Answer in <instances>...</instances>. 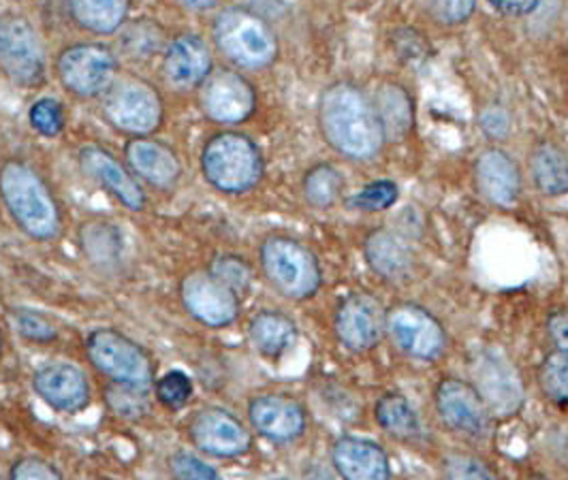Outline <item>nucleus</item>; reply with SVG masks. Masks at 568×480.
Segmentation results:
<instances>
[{"label":"nucleus","mask_w":568,"mask_h":480,"mask_svg":"<svg viewBox=\"0 0 568 480\" xmlns=\"http://www.w3.org/2000/svg\"><path fill=\"white\" fill-rule=\"evenodd\" d=\"M318 126L338 154L348 161H372L387 142L374 103L348 82L329 85L318 101Z\"/></svg>","instance_id":"nucleus-1"},{"label":"nucleus","mask_w":568,"mask_h":480,"mask_svg":"<svg viewBox=\"0 0 568 480\" xmlns=\"http://www.w3.org/2000/svg\"><path fill=\"white\" fill-rule=\"evenodd\" d=\"M0 197L13 218L29 237L48 242L60 231V207L39 171L22 161H9L0 170Z\"/></svg>","instance_id":"nucleus-2"},{"label":"nucleus","mask_w":568,"mask_h":480,"mask_svg":"<svg viewBox=\"0 0 568 480\" xmlns=\"http://www.w3.org/2000/svg\"><path fill=\"white\" fill-rule=\"evenodd\" d=\"M214 43L240 69L258 71L278 57V39L272 27L244 7H229L214 20Z\"/></svg>","instance_id":"nucleus-3"},{"label":"nucleus","mask_w":568,"mask_h":480,"mask_svg":"<svg viewBox=\"0 0 568 480\" xmlns=\"http://www.w3.org/2000/svg\"><path fill=\"white\" fill-rule=\"evenodd\" d=\"M201 171L216 191L242 195L261 182L263 156L251 137L242 133H219L203 147Z\"/></svg>","instance_id":"nucleus-4"},{"label":"nucleus","mask_w":568,"mask_h":480,"mask_svg":"<svg viewBox=\"0 0 568 480\" xmlns=\"http://www.w3.org/2000/svg\"><path fill=\"white\" fill-rule=\"evenodd\" d=\"M267 283L291 302L311 299L323 283L321 265L313 251L286 235H272L258 251Z\"/></svg>","instance_id":"nucleus-5"},{"label":"nucleus","mask_w":568,"mask_h":480,"mask_svg":"<svg viewBox=\"0 0 568 480\" xmlns=\"http://www.w3.org/2000/svg\"><path fill=\"white\" fill-rule=\"evenodd\" d=\"M85 355L97 371L114 385L150 391L154 385V364L138 341L115 329H97L85 338Z\"/></svg>","instance_id":"nucleus-6"},{"label":"nucleus","mask_w":568,"mask_h":480,"mask_svg":"<svg viewBox=\"0 0 568 480\" xmlns=\"http://www.w3.org/2000/svg\"><path fill=\"white\" fill-rule=\"evenodd\" d=\"M103 113L108 122L129 135L143 137L154 133L163 122V99L159 90L142 78L124 75L103 94Z\"/></svg>","instance_id":"nucleus-7"},{"label":"nucleus","mask_w":568,"mask_h":480,"mask_svg":"<svg viewBox=\"0 0 568 480\" xmlns=\"http://www.w3.org/2000/svg\"><path fill=\"white\" fill-rule=\"evenodd\" d=\"M60 84L82 99L103 96L118 78V60L108 45L78 43L67 48L57 62Z\"/></svg>","instance_id":"nucleus-8"},{"label":"nucleus","mask_w":568,"mask_h":480,"mask_svg":"<svg viewBox=\"0 0 568 480\" xmlns=\"http://www.w3.org/2000/svg\"><path fill=\"white\" fill-rule=\"evenodd\" d=\"M0 71L20 88L37 85L45 75V52L37 30L20 16L0 18Z\"/></svg>","instance_id":"nucleus-9"},{"label":"nucleus","mask_w":568,"mask_h":480,"mask_svg":"<svg viewBox=\"0 0 568 480\" xmlns=\"http://www.w3.org/2000/svg\"><path fill=\"white\" fill-rule=\"evenodd\" d=\"M387 334L402 353L419 361H436L447 350V331L440 320L417 304H398L385 314Z\"/></svg>","instance_id":"nucleus-10"},{"label":"nucleus","mask_w":568,"mask_h":480,"mask_svg":"<svg viewBox=\"0 0 568 480\" xmlns=\"http://www.w3.org/2000/svg\"><path fill=\"white\" fill-rule=\"evenodd\" d=\"M180 299L184 310L212 329L229 327L240 316L237 293L212 272L189 274L180 284Z\"/></svg>","instance_id":"nucleus-11"},{"label":"nucleus","mask_w":568,"mask_h":480,"mask_svg":"<svg viewBox=\"0 0 568 480\" xmlns=\"http://www.w3.org/2000/svg\"><path fill=\"white\" fill-rule=\"evenodd\" d=\"M191 442L197 451L219 459H233L251 451V429L225 408H203L189 423Z\"/></svg>","instance_id":"nucleus-12"},{"label":"nucleus","mask_w":568,"mask_h":480,"mask_svg":"<svg viewBox=\"0 0 568 480\" xmlns=\"http://www.w3.org/2000/svg\"><path fill=\"white\" fill-rule=\"evenodd\" d=\"M203 113L219 124L246 122L256 110L255 88L235 71H212L201 84Z\"/></svg>","instance_id":"nucleus-13"},{"label":"nucleus","mask_w":568,"mask_h":480,"mask_svg":"<svg viewBox=\"0 0 568 480\" xmlns=\"http://www.w3.org/2000/svg\"><path fill=\"white\" fill-rule=\"evenodd\" d=\"M385 314L381 302L368 293L346 297L336 312V336L351 353H368L385 336Z\"/></svg>","instance_id":"nucleus-14"},{"label":"nucleus","mask_w":568,"mask_h":480,"mask_svg":"<svg viewBox=\"0 0 568 480\" xmlns=\"http://www.w3.org/2000/svg\"><path fill=\"white\" fill-rule=\"evenodd\" d=\"M436 410L440 421L449 429L468 433V436H481L489 427V408L484 397L466 380L459 378H445L436 387Z\"/></svg>","instance_id":"nucleus-15"},{"label":"nucleus","mask_w":568,"mask_h":480,"mask_svg":"<svg viewBox=\"0 0 568 480\" xmlns=\"http://www.w3.org/2000/svg\"><path fill=\"white\" fill-rule=\"evenodd\" d=\"M477 391L489 408L491 415L511 417L519 412L524 404V385L519 371L513 368L509 359L498 353H484L475 361Z\"/></svg>","instance_id":"nucleus-16"},{"label":"nucleus","mask_w":568,"mask_h":480,"mask_svg":"<svg viewBox=\"0 0 568 480\" xmlns=\"http://www.w3.org/2000/svg\"><path fill=\"white\" fill-rule=\"evenodd\" d=\"M34 394L62 415L82 412L90 404V382L84 371L69 361H52L34 371Z\"/></svg>","instance_id":"nucleus-17"},{"label":"nucleus","mask_w":568,"mask_h":480,"mask_svg":"<svg viewBox=\"0 0 568 480\" xmlns=\"http://www.w3.org/2000/svg\"><path fill=\"white\" fill-rule=\"evenodd\" d=\"M248 421L256 433L270 442L286 445L306 431V410L293 397L265 394L248 404Z\"/></svg>","instance_id":"nucleus-18"},{"label":"nucleus","mask_w":568,"mask_h":480,"mask_svg":"<svg viewBox=\"0 0 568 480\" xmlns=\"http://www.w3.org/2000/svg\"><path fill=\"white\" fill-rule=\"evenodd\" d=\"M80 165L85 175L114 195L126 210L142 212L145 207V195L135 180V173L126 170L110 150L101 145H84L80 150Z\"/></svg>","instance_id":"nucleus-19"},{"label":"nucleus","mask_w":568,"mask_h":480,"mask_svg":"<svg viewBox=\"0 0 568 480\" xmlns=\"http://www.w3.org/2000/svg\"><path fill=\"white\" fill-rule=\"evenodd\" d=\"M212 73V52L197 34L175 37L163 58V78L173 90H193Z\"/></svg>","instance_id":"nucleus-20"},{"label":"nucleus","mask_w":568,"mask_h":480,"mask_svg":"<svg viewBox=\"0 0 568 480\" xmlns=\"http://www.w3.org/2000/svg\"><path fill=\"white\" fill-rule=\"evenodd\" d=\"M479 193L491 205L511 207L521 195V173L511 156L498 147L485 150L475 165Z\"/></svg>","instance_id":"nucleus-21"},{"label":"nucleus","mask_w":568,"mask_h":480,"mask_svg":"<svg viewBox=\"0 0 568 480\" xmlns=\"http://www.w3.org/2000/svg\"><path fill=\"white\" fill-rule=\"evenodd\" d=\"M332 463L342 479L383 480L392 477V466L385 449L376 442L346 436L334 445Z\"/></svg>","instance_id":"nucleus-22"},{"label":"nucleus","mask_w":568,"mask_h":480,"mask_svg":"<svg viewBox=\"0 0 568 480\" xmlns=\"http://www.w3.org/2000/svg\"><path fill=\"white\" fill-rule=\"evenodd\" d=\"M126 161L131 171L156 188H171L180 175L182 163L170 145L150 140V137H135L126 143Z\"/></svg>","instance_id":"nucleus-23"},{"label":"nucleus","mask_w":568,"mask_h":480,"mask_svg":"<svg viewBox=\"0 0 568 480\" xmlns=\"http://www.w3.org/2000/svg\"><path fill=\"white\" fill-rule=\"evenodd\" d=\"M369 267L385 280L398 283L413 272V256L392 231H374L364 244Z\"/></svg>","instance_id":"nucleus-24"},{"label":"nucleus","mask_w":568,"mask_h":480,"mask_svg":"<svg viewBox=\"0 0 568 480\" xmlns=\"http://www.w3.org/2000/svg\"><path fill=\"white\" fill-rule=\"evenodd\" d=\"M248 338L265 359H281L295 344L297 327L283 312L263 310L248 325Z\"/></svg>","instance_id":"nucleus-25"},{"label":"nucleus","mask_w":568,"mask_h":480,"mask_svg":"<svg viewBox=\"0 0 568 480\" xmlns=\"http://www.w3.org/2000/svg\"><path fill=\"white\" fill-rule=\"evenodd\" d=\"M374 108L381 118L385 137L392 142L404 140L415 124V105L410 94L399 84H385L376 90Z\"/></svg>","instance_id":"nucleus-26"},{"label":"nucleus","mask_w":568,"mask_h":480,"mask_svg":"<svg viewBox=\"0 0 568 480\" xmlns=\"http://www.w3.org/2000/svg\"><path fill=\"white\" fill-rule=\"evenodd\" d=\"M532 180L545 197L568 195V156L556 143L542 142L530 159Z\"/></svg>","instance_id":"nucleus-27"},{"label":"nucleus","mask_w":568,"mask_h":480,"mask_svg":"<svg viewBox=\"0 0 568 480\" xmlns=\"http://www.w3.org/2000/svg\"><path fill=\"white\" fill-rule=\"evenodd\" d=\"M73 20L94 34H112L129 16V0H69Z\"/></svg>","instance_id":"nucleus-28"},{"label":"nucleus","mask_w":568,"mask_h":480,"mask_svg":"<svg viewBox=\"0 0 568 480\" xmlns=\"http://www.w3.org/2000/svg\"><path fill=\"white\" fill-rule=\"evenodd\" d=\"M376 421L398 440H417L422 433V421L415 406L402 394H387L376 401Z\"/></svg>","instance_id":"nucleus-29"},{"label":"nucleus","mask_w":568,"mask_h":480,"mask_svg":"<svg viewBox=\"0 0 568 480\" xmlns=\"http://www.w3.org/2000/svg\"><path fill=\"white\" fill-rule=\"evenodd\" d=\"M342 186L344 180L332 165H316L304 177V197L313 207L327 210L341 197Z\"/></svg>","instance_id":"nucleus-30"},{"label":"nucleus","mask_w":568,"mask_h":480,"mask_svg":"<svg viewBox=\"0 0 568 480\" xmlns=\"http://www.w3.org/2000/svg\"><path fill=\"white\" fill-rule=\"evenodd\" d=\"M539 385L547 399L568 404V348H556L542 359Z\"/></svg>","instance_id":"nucleus-31"},{"label":"nucleus","mask_w":568,"mask_h":480,"mask_svg":"<svg viewBox=\"0 0 568 480\" xmlns=\"http://www.w3.org/2000/svg\"><path fill=\"white\" fill-rule=\"evenodd\" d=\"M193 391V380L182 369H171L165 376L154 380V396L168 410H182L191 401Z\"/></svg>","instance_id":"nucleus-32"},{"label":"nucleus","mask_w":568,"mask_h":480,"mask_svg":"<svg viewBox=\"0 0 568 480\" xmlns=\"http://www.w3.org/2000/svg\"><path fill=\"white\" fill-rule=\"evenodd\" d=\"M398 186L392 180H376L368 184L364 191L353 195L348 205L362 212H381L389 210L398 201Z\"/></svg>","instance_id":"nucleus-33"},{"label":"nucleus","mask_w":568,"mask_h":480,"mask_svg":"<svg viewBox=\"0 0 568 480\" xmlns=\"http://www.w3.org/2000/svg\"><path fill=\"white\" fill-rule=\"evenodd\" d=\"M30 126L43 137H58L64 131V110L54 99H41L30 108Z\"/></svg>","instance_id":"nucleus-34"},{"label":"nucleus","mask_w":568,"mask_h":480,"mask_svg":"<svg viewBox=\"0 0 568 480\" xmlns=\"http://www.w3.org/2000/svg\"><path fill=\"white\" fill-rule=\"evenodd\" d=\"M210 272H212L219 280H223L227 286H231L235 293H237V290H246V288L251 286V280H253V269H251V265H248L242 256L237 255L219 256V258L212 263Z\"/></svg>","instance_id":"nucleus-35"},{"label":"nucleus","mask_w":568,"mask_h":480,"mask_svg":"<svg viewBox=\"0 0 568 480\" xmlns=\"http://www.w3.org/2000/svg\"><path fill=\"white\" fill-rule=\"evenodd\" d=\"M171 474L175 479L212 480L219 479V470L203 461L195 452L178 451L171 455Z\"/></svg>","instance_id":"nucleus-36"},{"label":"nucleus","mask_w":568,"mask_h":480,"mask_svg":"<svg viewBox=\"0 0 568 480\" xmlns=\"http://www.w3.org/2000/svg\"><path fill=\"white\" fill-rule=\"evenodd\" d=\"M427 7L438 22L455 27L473 16L477 0H427Z\"/></svg>","instance_id":"nucleus-37"},{"label":"nucleus","mask_w":568,"mask_h":480,"mask_svg":"<svg viewBox=\"0 0 568 480\" xmlns=\"http://www.w3.org/2000/svg\"><path fill=\"white\" fill-rule=\"evenodd\" d=\"M16 320H18L20 334L24 338L30 339V341L45 344V341H52V339L57 338L54 325L45 316H41L37 312L20 310L16 314Z\"/></svg>","instance_id":"nucleus-38"},{"label":"nucleus","mask_w":568,"mask_h":480,"mask_svg":"<svg viewBox=\"0 0 568 480\" xmlns=\"http://www.w3.org/2000/svg\"><path fill=\"white\" fill-rule=\"evenodd\" d=\"M143 389H133V387H122L114 385V389L110 391V404L115 412L124 415V417H138L148 408V399H145Z\"/></svg>","instance_id":"nucleus-39"},{"label":"nucleus","mask_w":568,"mask_h":480,"mask_svg":"<svg viewBox=\"0 0 568 480\" xmlns=\"http://www.w3.org/2000/svg\"><path fill=\"white\" fill-rule=\"evenodd\" d=\"M9 477L20 480L62 479V472L41 457H22L20 461L13 463Z\"/></svg>","instance_id":"nucleus-40"},{"label":"nucleus","mask_w":568,"mask_h":480,"mask_svg":"<svg viewBox=\"0 0 568 480\" xmlns=\"http://www.w3.org/2000/svg\"><path fill=\"white\" fill-rule=\"evenodd\" d=\"M479 124L489 140H507V135L511 133V115L503 108H487L481 113Z\"/></svg>","instance_id":"nucleus-41"},{"label":"nucleus","mask_w":568,"mask_h":480,"mask_svg":"<svg viewBox=\"0 0 568 480\" xmlns=\"http://www.w3.org/2000/svg\"><path fill=\"white\" fill-rule=\"evenodd\" d=\"M447 472L455 479H494V472L477 459L452 457L447 459Z\"/></svg>","instance_id":"nucleus-42"},{"label":"nucleus","mask_w":568,"mask_h":480,"mask_svg":"<svg viewBox=\"0 0 568 480\" xmlns=\"http://www.w3.org/2000/svg\"><path fill=\"white\" fill-rule=\"evenodd\" d=\"M547 334L556 348H568V310L554 312L547 320Z\"/></svg>","instance_id":"nucleus-43"},{"label":"nucleus","mask_w":568,"mask_h":480,"mask_svg":"<svg viewBox=\"0 0 568 480\" xmlns=\"http://www.w3.org/2000/svg\"><path fill=\"white\" fill-rule=\"evenodd\" d=\"M539 2L540 0H489V4L496 11H500L505 16H513V18L532 13L539 7Z\"/></svg>","instance_id":"nucleus-44"},{"label":"nucleus","mask_w":568,"mask_h":480,"mask_svg":"<svg viewBox=\"0 0 568 480\" xmlns=\"http://www.w3.org/2000/svg\"><path fill=\"white\" fill-rule=\"evenodd\" d=\"M182 7L193 9V11H207L219 4V0H178Z\"/></svg>","instance_id":"nucleus-45"},{"label":"nucleus","mask_w":568,"mask_h":480,"mask_svg":"<svg viewBox=\"0 0 568 480\" xmlns=\"http://www.w3.org/2000/svg\"><path fill=\"white\" fill-rule=\"evenodd\" d=\"M0 346H2V334H0Z\"/></svg>","instance_id":"nucleus-46"}]
</instances>
